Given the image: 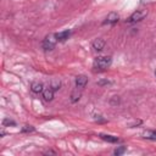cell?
Returning <instances> with one entry per match:
<instances>
[{
  "mask_svg": "<svg viewBox=\"0 0 156 156\" xmlns=\"http://www.w3.org/2000/svg\"><path fill=\"white\" fill-rule=\"evenodd\" d=\"M111 62H112L111 56H99L94 60L93 67L95 69H106L111 66Z\"/></svg>",
  "mask_w": 156,
  "mask_h": 156,
  "instance_id": "obj_1",
  "label": "cell"
},
{
  "mask_svg": "<svg viewBox=\"0 0 156 156\" xmlns=\"http://www.w3.org/2000/svg\"><path fill=\"white\" fill-rule=\"evenodd\" d=\"M57 41H58V40H57V38H56V34H49V35H46V37L43 39V41H41V48H43L45 51H50V50H52V49L55 48V45H56Z\"/></svg>",
  "mask_w": 156,
  "mask_h": 156,
  "instance_id": "obj_2",
  "label": "cell"
},
{
  "mask_svg": "<svg viewBox=\"0 0 156 156\" xmlns=\"http://www.w3.org/2000/svg\"><path fill=\"white\" fill-rule=\"evenodd\" d=\"M146 15H147V11H146V10H136V11H134V12L127 18V22H128V23L139 22V21H141L144 17H146Z\"/></svg>",
  "mask_w": 156,
  "mask_h": 156,
  "instance_id": "obj_3",
  "label": "cell"
},
{
  "mask_svg": "<svg viewBox=\"0 0 156 156\" xmlns=\"http://www.w3.org/2000/svg\"><path fill=\"white\" fill-rule=\"evenodd\" d=\"M118 20H119V16H118L117 12H110L106 16V18H105V21L102 23L104 24H115V23L118 22Z\"/></svg>",
  "mask_w": 156,
  "mask_h": 156,
  "instance_id": "obj_4",
  "label": "cell"
},
{
  "mask_svg": "<svg viewBox=\"0 0 156 156\" xmlns=\"http://www.w3.org/2000/svg\"><path fill=\"white\" fill-rule=\"evenodd\" d=\"M105 40L102 39V38H96L93 43H91V46H93V49L95 50V51H101L104 48H105Z\"/></svg>",
  "mask_w": 156,
  "mask_h": 156,
  "instance_id": "obj_5",
  "label": "cell"
},
{
  "mask_svg": "<svg viewBox=\"0 0 156 156\" xmlns=\"http://www.w3.org/2000/svg\"><path fill=\"white\" fill-rule=\"evenodd\" d=\"M87 83H88V77L87 76H84V74H79V76H77L76 77V87L77 88H84L85 85H87Z\"/></svg>",
  "mask_w": 156,
  "mask_h": 156,
  "instance_id": "obj_6",
  "label": "cell"
},
{
  "mask_svg": "<svg viewBox=\"0 0 156 156\" xmlns=\"http://www.w3.org/2000/svg\"><path fill=\"white\" fill-rule=\"evenodd\" d=\"M72 34V30L71 29H66V30H62V32H58L56 33V38L58 41H65L69 38V35Z\"/></svg>",
  "mask_w": 156,
  "mask_h": 156,
  "instance_id": "obj_7",
  "label": "cell"
},
{
  "mask_svg": "<svg viewBox=\"0 0 156 156\" xmlns=\"http://www.w3.org/2000/svg\"><path fill=\"white\" fill-rule=\"evenodd\" d=\"M54 93H55V90H54L51 87L45 88V89L43 90V98H44V100H45V101H51V100L54 99Z\"/></svg>",
  "mask_w": 156,
  "mask_h": 156,
  "instance_id": "obj_8",
  "label": "cell"
},
{
  "mask_svg": "<svg viewBox=\"0 0 156 156\" xmlns=\"http://www.w3.org/2000/svg\"><path fill=\"white\" fill-rule=\"evenodd\" d=\"M141 136L144 139H147V140H156V130L146 129V130L141 132Z\"/></svg>",
  "mask_w": 156,
  "mask_h": 156,
  "instance_id": "obj_9",
  "label": "cell"
},
{
  "mask_svg": "<svg viewBox=\"0 0 156 156\" xmlns=\"http://www.w3.org/2000/svg\"><path fill=\"white\" fill-rule=\"evenodd\" d=\"M30 90H32L34 94L43 93V90H44L43 83H41V82H33V83L30 84Z\"/></svg>",
  "mask_w": 156,
  "mask_h": 156,
  "instance_id": "obj_10",
  "label": "cell"
},
{
  "mask_svg": "<svg viewBox=\"0 0 156 156\" xmlns=\"http://www.w3.org/2000/svg\"><path fill=\"white\" fill-rule=\"evenodd\" d=\"M99 136L102 139V140H105V141H107V143H118L119 141V139L117 138V136H113V135H110V134H99Z\"/></svg>",
  "mask_w": 156,
  "mask_h": 156,
  "instance_id": "obj_11",
  "label": "cell"
},
{
  "mask_svg": "<svg viewBox=\"0 0 156 156\" xmlns=\"http://www.w3.org/2000/svg\"><path fill=\"white\" fill-rule=\"evenodd\" d=\"M50 87L56 91V90H58L60 88H61V80L58 79V78H54V79H51V82H50Z\"/></svg>",
  "mask_w": 156,
  "mask_h": 156,
  "instance_id": "obj_12",
  "label": "cell"
},
{
  "mask_svg": "<svg viewBox=\"0 0 156 156\" xmlns=\"http://www.w3.org/2000/svg\"><path fill=\"white\" fill-rule=\"evenodd\" d=\"M80 99V93H78V90H74L71 94V102H77Z\"/></svg>",
  "mask_w": 156,
  "mask_h": 156,
  "instance_id": "obj_13",
  "label": "cell"
},
{
  "mask_svg": "<svg viewBox=\"0 0 156 156\" xmlns=\"http://www.w3.org/2000/svg\"><path fill=\"white\" fill-rule=\"evenodd\" d=\"M21 132H22V133H32V132H34V127L26 124V126H23V127L21 128Z\"/></svg>",
  "mask_w": 156,
  "mask_h": 156,
  "instance_id": "obj_14",
  "label": "cell"
},
{
  "mask_svg": "<svg viewBox=\"0 0 156 156\" xmlns=\"http://www.w3.org/2000/svg\"><path fill=\"white\" fill-rule=\"evenodd\" d=\"M126 150H127V147H126V146H118L117 149H115L113 154H115V155H117V156H119V155L124 154V152H126Z\"/></svg>",
  "mask_w": 156,
  "mask_h": 156,
  "instance_id": "obj_15",
  "label": "cell"
},
{
  "mask_svg": "<svg viewBox=\"0 0 156 156\" xmlns=\"http://www.w3.org/2000/svg\"><path fill=\"white\" fill-rule=\"evenodd\" d=\"M2 126H4V127H7V126H16V122L12 121V119H10V118H5V119L2 121Z\"/></svg>",
  "mask_w": 156,
  "mask_h": 156,
  "instance_id": "obj_16",
  "label": "cell"
},
{
  "mask_svg": "<svg viewBox=\"0 0 156 156\" xmlns=\"http://www.w3.org/2000/svg\"><path fill=\"white\" fill-rule=\"evenodd\" d=\"M96 84L100 85V87H102V85H108V84H111V80H108V79H100V80L96 82Z\"/></svg>",
  "mask_w": 156,
  "mask_h": 156,
  "instance_id": "obj_17",
  "label": "cell"
},
{
  "mask_svg": "<svg viewBox=\"0 0 156 156\" xmlns=\"http://www.w3.org/2000/svg\"><path fill=\"white\" fill-rule=\"evenodd\" d=\"M44 155H56V152H55V151H52V150H48V151H45V152H44Z\"/></svg>",
  "mask_w": 156,
  "mask_h": 156,
  "instance_id": "obj_18",
  "label": "cell"
},
{
  "mask_svg": "<svg viewBox=\"0 0 156 156\" xmlns=\"http://www.w3.org/2000/svg\"><path fill=\"white\" fill-rule=\"evenodd\" d=\"M138 124H141V121H140V119H139V121H136V122H134V123H133V124H130L129 127H130V128H133V127H135V126H138Z\"/></svg>",
  "mask_w": 156,
  "mask_h": 156,
  "instance_id": "obj_19",
  "label": "cell"
},
{
  "mask_svg": "<svg viewBox=\"0 0 156 156\" xmlns=\"http://www.w3.org/2000/svg\"><path fill=\"white\" fill-rule=\"evenodd\" d=\"M5 134H6V133H5V132H4V130H1V133H0V135H1V136H4V135H5Z\"/></svg>",
  "mask_w": 156,
  "mask_h": 156,
  "instance_id": "obj_20",
  "label": "cell"
},
{
  "mask_svg": "<svg viewBox=\"0 0 156 156\" xmlns=\"http://www.w3.org/2000/svg\"><path fill=\"white\" fill-rule=\"evenodd\" d=\"M155 77H156V71H155Z\"/></svg>",
  "mask_w": 156,
  "mask_h": 156,
  "instance_id": "obj_21",
  "label": "cell"
}]
</instances>
